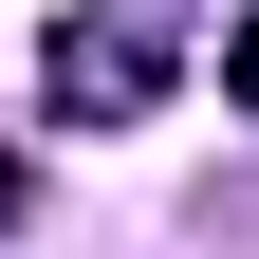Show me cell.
<instances>
[{
  "label": "cell",
  "instance_id": "obj_2",
  "mask_svg": "<svg viewBox=\"0 0 259 259\" xmlns=\"http://www.w3.org/2000/svg\"><path fill=\"white\" fill-rule=\"evenodd\" d=\"M222 93H241V111H259V19H241V37H222Z\"/></svg>",
  "mask_w": 259,
  "mask_h": 259
},
{
  "label": "cell",
  "instance_id": "obj_1",
  "mask_svg": "<svg viewBox=\"0 0 259 259\" xmlns=\"http://www.w3.org/2000/svg\"><path fill=\"white\" fill-rule=\"evenodd\" d=\"M185 37H204V0H74V19L37 37V74H56V111H74V130H130L148 93L185 74Z\"/></svg>",
  "mask_w": 259,
  "mask_h": 259
}]
</instances>
